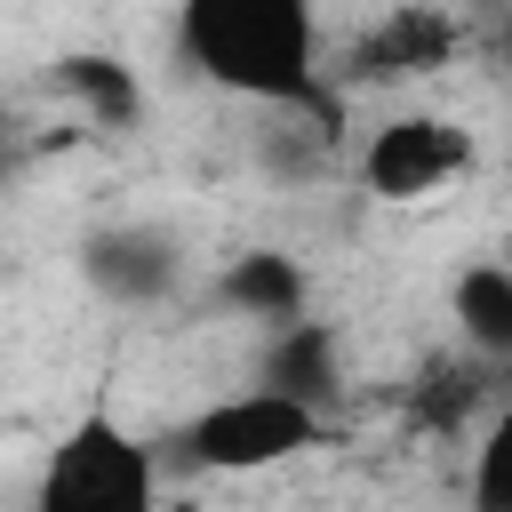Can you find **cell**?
<instances>
[{
	"label": "cell",
	"mask_w": 512,
	"mask_h": 512,
	"mask_svg": "<svg viewBox=\"0 0 512 512\" xmlns=\"http://www.w3.org/2000/svg\"><path fill=\"white\" fill-rule=\"evenodd\" d=\"M256 384H280V392L328 408L344 392V344H336V328L312 320V312H296L280 328H256Z\"/></svg>",
	"instance_id": "7"
},
{
	"label": "cell",
	"mask_w": 512,
	"mask_h": 512,
	"mask_svg": "<svg viewBox=\"0 0 512 512\" xmlns=\"http://www.w3.org/2000/svg\"><path fill=\"white\" fill-rule=\"evenodd\" d=\"M176 448L200 464V472H264V464H288L304 448H320V408L280 392V384H248V392H224L208 400Z\"/></svg>",
	"instance_id": "3"
},
{
	"label": "cell",
	"mask_w": 512,
	"mask_h": 512,
	"mask_svg": "<svg viewBox=\"0 0 512 512\" xmlns=\"http://www.w3.org/2000/svg\"><path fill=\"white\" fill-rule=\"evenodd\" d=\"M40 512H152L160 496V456L112 416V408H80L64 424V440L40 464Z\"/></svg>",
	"instance_id": "2"
},
{
	"label": "cell",
	"mask_w": 512,
	"mask_h": 512,
	"mask_svg": "<svg viewBox=\"0 0 512 512\" xmlns=\"http://www.w3.org/2000/svg\"><path fill=\"white\" fill-rule=\"evenodd\" d=\"M448 320H456V344H472L480 360H496L512 376V264L480 256L448 280Z\"/></svg>",
	"instance_id": "11"
},
{
	"label": "cell",
	"mask_w": 512,
	"mask_h": 512,
	"mask_svg": "<svg viewBox=\"0 0 512 512\" xmlns=\"http://www.w3.org/2000/svg\"><path fill=\"white\" fill-rule=\"evenodd\" d=\"M464 48V24L440 8V0H400L384 8L336 64V88H408V80H432L448 56Z\"/></svg>",
	"instance_id": "5"
},
{
	"label": "cell",
	"mask_w": 512,
	"mask_h": 512,
	"mask_svg": "<svg viewBox=\"0 0 512 512\" xmlns=\"http://www.w3.org/2000/svg\"><path fill=\"white\" fill-rule=\"evenodd\" d=\"M48 88H56L88 128H104V136H120V128L144 120V80H136L120 56H104V48H64V56L48 64Z\"/></svg>",
	"instance_id": "10"
},
{
	"label": "cell",
	"mask_w": 512,
	"mask_h": 512,
	"mask_svg": "<svg viewBox=\"0 0 512 512\" xmlns=\"http://www.w3.org/2000/svg\"><path fill=\"white\" fill-rule=\"evenodd\" d=\"M504 48H512V24H504Z\"/></svg>",
	"instance_id": "13"
},
{
	"label": "cell",
	"mask_w": 512,
	"mask_h": 512,
	"mask_svg": "<svg viewBox=\"0 0 512 512\" xmlns=\"http://www.w3.org/2000/svg\"><path fill=\"white\" fill-rule=\"evenodd\" d=\"M464 496L480 504V512H512V392L480 416V440H472V480H464Z\"/></svg>",
	"instance_id": "12"
},
{
	"label": "cell",
	"mask_w": 512,
	"mask_h": 512,
	"mask_svg": "<svg viewBox=\"0 0 512 512\" xmlns=\"http://www.w3.org/2000/svg\"><path fill=\"white\" fill-rule=\"evenodd\" d=\"M472 160H480V144H472L464 120H448V112H384V120L360 136L352 176H360L368 200H432V192H448Z\"/></svg>",
	"instance_id": "4"
},
{
	"label": "cell",
	"mask_w": 512,
	"mask_h": 512,
	"mask_svg": "<svg viewBox=\"0 0 512 512\" xmlns=\"http://www.w3.org/2000/svg\"><path fill=\"white\" fill-rule=\"evenodd\" d=\"M208 296H216V312H232L248 328H280V320H296L312 304V280H304V264L288 248H240V256H224Z\"/></svg>",
	"instance_id": "8"
},
{
	"label": "cell",
	"mask_w": 512,
	"mask_h": 512,
	"mask_svg": "<svg viewBox=\"0 0 512 512\" xmlns=\"http://www.w3.org/2000/svg\"><path fill=\"white\" fill-rule=\"evenodd\" d=\"M80 280L120 304V312H160L176 288H184V240L168 224H144V216H120V224H96L80 240Z\"/></svg>",
	"instance_id": "6"
},
{
	"label": "cell",
	"mask_w": 512,
	"mask_h": 512,
	"mask_svg": "<svg viewBox=\"0 0 512 512\" xmlns=\"http://www.w3.org/2000/svg\"><path fill=\"white\" fill-rule=\"evenodd\" d=\"M496 360H480L472 344L448 360V352H432L424 368H416V384H408V424L416 432H432V440H456L480 408H496Z\"/></svg>",
	"instance_id": "9"
},
{
	"label": "cell",
	"mask_w": 512,
	"mask_h": 512,
	"mask_svg": "<svg viewBox=\"0 0 512 512\" xmlns=\"http://www.w3.org/2000/svg\"><path fill=\"white\" fill-rule=\"evenodd\" d=\"M176 64L264 112H336L312 0H176Z\"/></svg>",
	"instance_id": "1"
}]
</instances>
